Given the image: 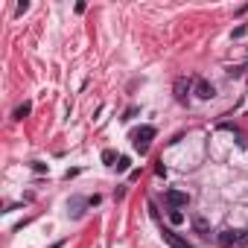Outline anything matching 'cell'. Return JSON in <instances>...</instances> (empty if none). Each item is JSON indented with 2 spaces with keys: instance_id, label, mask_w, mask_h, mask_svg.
<instances>
[{
  "instance_id": "6da1fadb",
  "label": "cell",
  "mask_w": 248,
  "mask_h": 248,
  "mask_svg": "<svg viewBox=\"0 0 248 248\" xmlns=\"http://www.w3.org/2000/svg\"><path fill=\"white\" fill-rule=\"evenodd\" d=\"M219 242L225 248H245L248 245V231H222Z\"/></svg>"
},
{
  "instance_id": "7a4b0ae2",
  "label": "cell",
  "mask_w": 248,
  "mask_h": 248,
  "mask_svg": "<svg viewBox=\"0 0 248 248\" xmlns=\"http://www.w3.org/2000/svg\"><path fill=\"white\" fill-rule=\"evenodd\" d=\"M132 138H135V149H138V152L143 155V152L149 149V140L155 138V129H152V126H143V129H138V132H135Z\"/></svg>"
},
{
  "instance_id": "3957f363",
  "label": "cell",
  "mask_w": 248,
  "mask_h": 248,
  "mask_svg": "<svg viewBox=\"0 0 248 248\" xmlns=\"http://www.w3.org/2000/svg\"><path fill=\"white\" fill-rule=\"evenodd\" d=\"M164 199H167L170 207H187V204H190V196H187L184 190H167Z\"/></svg>"
},
{
  "instance_id": "277c9868",
  "label": "cell",
  "mask_w": 248,
  "mask_h": 248,
  "mask_svg": "<svg viewBox=\"0 0 248 248\" xmlns=\"http://www.w3.org/2000/svg\"><path fill=\"white\" fill-rule=\"evenodd\" d=\"M193 91H196V96H199V99H210V96L216 93V88H213V85H210L207 79H199Z\"/></svg>"
},
{
  "instance_id": "5b68a950",
  "label": "cell",
  "mask_w": 248,
  "mask_h": 248,
  "mask_svg": "<svg viewBox=\"0 0 248 248\" xmlns=\"http://www.w3.org/2000/svg\"><path fill=\"white\" fill-rule=\"evenodd\" d=\"M193 231H196L199 236H210V222H207L204 216H193Z\"/></svg>"
},
{
  "instance_id": "8992f818",
  "label": "cell",
  "mask_w": 248,
  "mask_h": 248,
  "mask_svg": "<svg viewBox=\"0 0 248 248\" xmlns=\"http://www.w3.org/2000/svg\"><path fill=\"white\" fill-rule=\"evenodd\" d=\"M187 91H190V79H184V76L175 79V99H178V102L187 99Z\"/></svg>"
},
{
  "instance_id": "52a82bcc",
  "label": "cell",
  "mask_w": 248,
  "mask_h": 248,
  "mask_svg": "<svg viewBox=\"0 0 248 248\" xmlns=\"http://www.w3.org/2000/svg\"><path fill=\"white\" fill-rule=\"evenodd\" d=\"M164 239H167L172 248H193L187 239H181V236H178V233H172V231H164Z\"/></svg>"
},
{
  "instance_id": "ba28073f",
  "label": "cell",
  "mask_w": 248,
  "mask_h": 248,
  "mask_svg": "<svg viewBox=\"0 0 248 248\" xmlns=\"http://www.w3.org/2000/svg\"><path fill=\"white\" fill-rule=\"evenodd\" d=\"M30 111H32V105H30V102H24V105H18V108H15V120H24V117H27Z\"/></svg>"
},
{
  "instance_id": "9c48e42d",
  "label": "cell",
  "mask_w": 248,
  "mask_h": 248,
  "mask_svg": "<svg viewBox=\"0 0 248 248\" xmlns=\"http://www.w3.org/2000/svg\"><path fill=\"white\" fill-rule=\"evenodd\" d=\"M170 222H172V225H181V222H184V213H181L178 207H172V210H170Z\"/></svg>"
},
{
  "instance_id": "30bf717a",
  "label": "cell",
  "mask_w": 248,
  "mask_h": 248,
  "mask_svg": "<svg viewBox=\"0 0 248 248\" xmlns=\"http://www.w3.org/2000/svg\"><path fill=\"white\" fill-rule=\"evenodd\" d=\"M129 164H132V161H129V158H120V161H117V164H114V167H117V170H120V172H126V170H129Z\"/></svg>"
},
{
  "instance_id": "8fae6325",
  "label": "cell",
  "mask_w": 248,
  "mask_h": 248,
  "mask_svg": "<svg viewBox=\"0 0 248 248\" xmlns=\"http://www.w3.org/2000/svg\"><path fill=\"white\" fill-rule=\"evenodd\" d=\"M27 9H30V3H27V0H21V3H18V9H15V12H18V15H24Z\"/></svg>"
},
{
  "instance_id": "7c38bea8",
  "label": "cell",
  "mask_w": 248,
  "mask_h": 248,
  "mask_svg": "<svg viewBox=\"0 0 248 248\" xmlns=\"http://www.w3.org/2000/svg\"><path fill=\"white\" fill-rule=\"evenodd\" d=\"M102 161H105V164H111V161H114V152H111V149H105V152H102Z\"/></svg>"
},
{
  "instance_id": "4fadbf2b",
  "label": "cell",
  "mask_w": 248,
  "mask_h": 248,
  "mask_svg": "<svg viewBox=\"0 0 248 248\" xmlns=\"http://www.w3.org/2000/svg\"><path fill=\"white\" fill-rule=\"evenodd\" d=\"M50 248H64V239H59V242H53Z\"/></svg>"
}]
</instances>
